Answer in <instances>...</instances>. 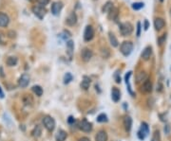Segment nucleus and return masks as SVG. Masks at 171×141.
<instances>
[{
	"label": "nucleus",
	"mask_w": 171,
	"mask_h": 141,
	"mask_svg": "<svg viewBox=\"0 0 171 141\" xmlns=\"http://www.w3.org/2000/svg\"><path fill=\"white\" fill-rule=\"evenodd\" d=\"M133 50V44L130 41H125L122 43L120 47V51L124 56L127 57L130 55V53Z\"/></svg>",
	"instance_id": "1"
},
{
	"label": "nucleus",
	"mask_w": 171,
	"mask_h": 141,
	"mask_svg": "<svg viewBox=\"0 0 171 141\" xmlns=\"http://www.w3.org/2000/svg\"><path fill=\"white\" fill-rule=\"evenodd\" d=\"M120 31L123 36H129L133 31V26L129 22L122 23L120 25Z\"/></svg>",
	"instance_id": "2"
},
{
	"label": "nucleus",
	"mask_w": 171,
	"mask_h": 141,
	"mask_svg": "<svg viewBox=\"0 0 171 141\" xmlns=\"http://www.w3.org/2000/svg\"><path fill=\"white\" fill-rule=\"evenodd\" d=\"M43 125L49 132H52L55 128V120L51 117L46 116L43 117Z\"/></svg>",
	"instance_id": "3"
},
{
	"label": "nucleus",
	"mask_w": 171,
	"mask_h": 141,
	"mask_svg": "<svg viewBox=\"0 0 171 141\" xmlns=\"http://www.w3.org/2000/svg\"><path fill=\"white\" fill-rule=\"evenodd\" d=\"M149 134V128H148V125L146 123V122H143L141 124V127H140V130L138 131V138L140 140H144V138H146Z\"/></svg>",
	"instance_id": "4"
},
{
	"label": "nucleus",
	"mask_w": 171,
	"mask_h": 141,
	"mask_svg": "<svg viewBox=\"0 0 171 141\" xmlns=\"http://www.w3.org/2000/svg\"><path fill=\"white\" fill-rule=\"evenodd\" d=\"M94 37V29L91 26H87L85 32H84V40L86 42H89L90 40H92V38Z\"/></svg>",
	"instance_id": "5"
},
{
	"label": "nucleus",
	"mask_w": 171,
	"mask_h": 141,
	"mask_svg": "<svg viewBox=\"0 0 171 141\" xmlns=\"http://www.w3.org/2000/svg\"><path fill=\"white\" fill-rule=\"evenodd\" d=\"M32 11L39 19H43V17L45 16V14H46V10L44 9V7H42L40 5L34 6L32 8Z\"/></svg>",
	"instance_id": "6"
},
{
	"label": "nucleus",
	"mask_w": 171,
	"mask_h": 141,
	"mask_svg": "<svg viewBox=\"0 0 171 141\" xmlns=\"http://www.w3.org/2000/svg\"><path fill=\"white\" fill-rule=\"evenodd\" d=\"M79 128L81 129L83 132L89 133L91 130H92V124H91L90 122H89L87 119H83L79 124Z\"/></svg>",
	"instance_id": "7"
},
{
	"label": "nucleus",
	"mask_w": 171,
	"mask_h": 141,
	"mask_svg": "<svg viewBox=\"0 0 171 141\" xmlns=\"http://www.w3.org/2000/svg\"><path fill=\"white\" fill-rule=\"evenodd\" d=\"M29 83H30V76L27 73H24L20 78H19L18 84L20 87H22V88H25V87L29 85Z\"/></svg>",
	"instance_id": "8"
},
{
	"label": "nucleus",
	"mask_w": 171,
	"mask_h": 141,
	"mask_svg": "<svg viewBox=\"0 0 171 141\" xmlns=\"http://www.w3.org/2000/svg\"><path fill=\"white\" fill-rule=\"evenodd\" d=\"M62 9H63V3L62 2H60V1L53 2L52 5H51V13L53 15H58Z\"/></svg>",
	"instance_id": "9"
},
{
	"label": "nucleus",
	"mask_w": 171,
	"mask_h": 141,
	"mask_svg": "<svg viewBox=\"0 0 171 141\" xmlns=\"http://www.w3.org/2000/svg\"><path fill=\"white\" fill-rule=\"evenodd\" d=\"M92 56H93V53L89 48H84L81 52V57L84 62H89L92 58Z\"/></svg>",
	"instance_id": "10"
},
{
	"label": "nucleus",
	"mask_w": 171,
	"mask_h": 141,
	"mask_svg": "<svg viewBox=\"0 0 171 141\" xmlns=\"http://www.w3.org/2000/svg\"><path fill=\"white\" fill-rule=\"evenodd\" d=\"M66 23H67V25H68V26H70V27H72V26H74L76 23H77V15H76V13H71L67 17V19H66Z\"/></svg>",
	"instance_id": "11"
},
{
	"label": "nucleus",
	"mask_w": 171,
	"mask_h": 141,
	"mask_svg": "<svg viewBox=\"0 0 171 141\" xmlns=\"http://www.w3.org/2000/svg\"><path fill=\"white\" fill-rule=\"evenodd\" d=\"M9 22H10L9 16H8L6 13H0V27L5 28V27H7L8 25H9Z\"/></svg>",
	"instance_id": "12"
},
{
	"label": "nucleus",
	"mask_w": 171,
	"mask_h": 141,
	"mask_svg": "<svg viewBox=\"0 0 171 141\" xmlns=\"http://www.w3.org/2000/svg\"><path fill=\"white\" fill-rule=\"evenodd\" d=\"M165 26V22L163 18H156L154 20V27L156 30H161Z\"/></svg>",
	"instance_id": "13"
},
{
	"label": "nucleus",
	"mask_w": 171,
	"mask_h": 141,
	"mask_svg": "<svg viewBox=\"0 0 171 141\" xmlns=\"http://www.w3.org/2000/svg\"><path fill=\"white\" fill-rule=\"evenodd\" d=\"M131 74H132L131 71L127 72V73L125 74V84H127V90H128L129 94H130L131 96H135V93L132 91V88H131V86H130V83H129V78H130Z\"/></svg>",
	"instance_id": "14"
},
{
	"label": "nucleus",
	"mask_w": 171,
	"mask_h": 141,
	"mask_svg": "<svg viewBox=\"0 0 171 141\" xmlns=\"http://www.w3.org/2000/svg\"><path fill=\"white\" fill-rule=\"evenodd\" d=\"M142 90L144 91V92H146V93L151 92V91H152V83L150 82V80L146 79V81L144 82L143 86H142Z\"/></svg>",
	"instance_id": "15"
},
{
	"label": "nucleus",
	"mask_w": 171,
	"mask_h": 141,
	"mask_svg": "<svg viewBox=\"0 0 171 141\" xmlns=\"http://www.w3.org/2000/svg\"><path fill=\"white\" fill-rule=\"evenodd\" d=\"M151 55H152V47H146L142 52V58L146 61L149 59Z\"/></svg>",
	"instance_id": "16"
},
{
	"label": "nucleus",
	"mask_w": 171,
	"mask_h": 141,
	"mask_svg": "<svg viewBox=\"0 0 171 141\" xmlns=\"http://www.w3.org/2000/svg\"><path fill=\"white\" fill-rule=\"evenodd\" d=\"M120 98H121L120 91L118 90L116 87H113L112 91H111V98H112V101L114 102H118L120 101Z\"/></svg>",
	"instance_id": "17"
},
{
	"label": "nucleus",
	"mask_w": 171,
	"mask_h": 141,
	"mask_svg": "<svg viewBox=\"0 0 171 141\" xmlns=\"http://www.w3.org/2000/svg\"><path fill=\"white\" fill-rule=\"evenodd\" d=\"M124 126L127 132H130L132 126V119L130 117H125L124 119Z\"/></svg>",
	"instance_id": "18"
},
{
	"label": "nucleus",
	"mask_w": 171,
	"mask_h": 141,
	"mask_svg": "<svg viewBox=\"0 0 171 141\" xmlns=\"http://www.w3.org/2000/svg\"><path fill=\"white\" fill-rule=\"evenodd\" d=\"M66 138H67V133L64 130H58L57 134L55 135L56 141H65Z\"/></svg>",
	"instance_id": "19"
},
{
	"label": "nucleus",
	"mask_w": 171,
	"mask_h": 141,
	"mask_svg": "<svg viewBox=\"0 0 171 141\" xmlns=\"http://www.w3.org/2000/svg\"><path fill=\"white\" fill-rule=\"evenodd\" d=\"M96 141H106L108 140V135L105 131H99L98 134L96 135V138H95Z\"/></svg>",
	"instance_id": "20"
},
{
	"label": "nucleus",
	"mask_w": 171,
	"mask_h": 141,
	"mask_svg": "<svg viewBox=\"0 0 171 141\" xmlns=\"http://www.w3.org/2000/svg\"><path fill=\"white\" fill-rule=\"evenodd\" d=\"M118 9L115 7H112V9L108 11V19L110 20H116L118 17Z\"/></svg>",
	"instance_id": "21"
},
{
	"label": "nucleus",
	"mask_w": 171,
	"mask_h": 141,
	"mask_svg": "<svg viewBox=\"0 0 171 141\" xmlns=\"http://www.w3.org/2000/svg\"><path fill=\"white\" fill-rule=\"evenodd\" d=\"M89 85H90V79L87 77V76H84L83 81L81 82V87L84 90H87V89H89Z\"/></svg>",
	"instance_id": "22"
},
{
	"label": "nucleus",
	"mask_w": 171,
	"mask_h": 141,
	"mask_svg": "<svg viewBox=\"0 0 171 141\" xmlns=\"http://www.w3.org/2000/svg\"><path fill=\"white\" fill-rule=\"evenodd\" d=\"M73 49H74V43L72 40H70L67 42V50H68V53L70 57L72 56V52H73Z\"/></svg>",
	"instance_id": "23"
},
{
	"label": "nucleus",
	"mask_w": 171,
	"mask_h": 141,
	"mask_svg": "<svg viewBox=\"0 0 171 141\" xmlns=\"http://www.w3.org/2000/svg\"><path fill=\"white\" fill-rule=\"evenodd\" d=\"M108 38H109V42H110V44H111L112 47H118V40L112 32L108 33Z\"/></svg>",
	"instance_id": "24"
},
{
	"label": "nucleus",
	"mask_w": 171,
	"mask_h": 141,
	"mask_svg": "<svg viewBox=\"0 0 171 141\" xmlns=\"http://www.w3.org/2000/svg\"><path fill=\"white\" fill-rule=\"evenodd\" d=\"M32 91L34 92V94H36V96L41 97L43 95V88L39 85H34L32 86Z\"/></svg>",
	"instance_id": "25"
},
{
	"label": "nucleus",
	"mask_w": 171,
	"mask_h": 141,
	"mask_svg": "<svg viewBox=\"0 0 171 141\" xmlns=\"http://www.w3.org/2000/svg\"><path fill=\"white\" fill-rule=\"evenodd\" d=\"M6 63L9 66H14L17 64V58H15V57H9L7 59Z\"/></svg>",
	"instance_id": "26"
},
{
	"label": "nucleus",
	"mask_w": 171,
	"mask_h": 141,
	"mask_svg": "<svg viewBox=\"0 0 171 141\" xmlns=\"http://www.w3.org/2000/svg\"><path fill=\"white\" fill-rule=\"evenodd\" d=\"M108 116L106 115V114H100L98 117H97V122H100V123H103V122H108Z\"/></svg>",
	"instance_id": "27"
},
{
	"label": "nucleus",
	"mask_w": 171,
	"mask_h": 141,
	"mask_svg": "<svg viewBox=\"0 0 171 141\" xmlns=\"http://www.w3.org/2000/svg\"><path fill=\"white\" fill-rule=\"evenodd\" d=\"M112 7H113L112 2L111 1H108L105 4V6L103 7V11H104V13H108V11L112 9Z\"/></svg>",
	"instance_id": "28"
},
{
	"label": "nucleus",
	"mask_w": 171,
	"mask_h": 141,
	"mask_svg": "<svg viewBox=\"0 0 171 141\" xmlns=\"http://www.w3.org/2000/svg\"><path fill=\"white\" fill-rule=\"evenodd\" d=\"M146 80V75L144 72H140V73L137 75V82H144Z\"/></svg>",
	"instance_id": "29"
},
{
	"label": "nucleus",
	"mask_w": 171,
	"mask_h": 141,
	"mask_svg": "<svg viewBox=\"0 0 171 141\" xmlns=\"http://www.w3.org/2000/svg\"><path fill=\"white\" fill-rule=\"evenodd\" d=\"M72 79H73V77H72V75L70 73L65 74V76H64V83H65V84H68V83H70L72 81Z\"/></svg>",
	"instance_id": "30"
},
{
	"label": "nucleus",
	"mask_w": 171,
	"mask_h": 141,
	"mask_svg": "<svg viewBox=\"0 0 171 141\" xmlns=\"http://www.w3.org/2000/svg\"><path fill=\"white\" fill-rule=\"evenodd\" d=\"M144 4L142 3V2H136V3H133L132 4V9L135 10H141L142 8H144Z\"/></svg>",
	"instance_id": "31"
},
{
	"label": "nucleus",
	"mask_w": 171,
	"mask_h": 141,
	"mask_svg": "<svg viewBox=\"0 0 171 141\" xmlns=\"http://www.w3.org/2000/svg\"><path fill=\"white\" fill-rule=\"evenodd\" d=\"M41 127L39 126V125H37V126L34 128V130H33V132H32V134H33V135L34 136H36V138H38L40 135H41Z\"/></svg>",
	"instance_id": "32"
},
{
	"label": "nucleus",
	"mask_w": 171,
	"mask_h": 141,
	"mask_svg": "<svg viewBox=\"0 0 171 141\" xmlns=\"http://www.w3.org/2000/svg\"><path fill=\"white\" fill-rule=\"evenodd\" d=\"M166 39V34H163L162 37H160L158 39V43H159V45H162L163 43H165V41Z\"/></svg>",
	"instance_id": "33"
},
{
	"label": "nucleus",
	"mask_w": 171,
	"mask_h": 141,
	"mask_svg": "<svg viewBox=\"0 0 171 141\" xmlns=\"http://www.w3.org/2000/svg\"><path fill=\"white\" fill-rule=\"evenodd\" d=\"M49 2V0H37V3L42 7H45L46 5H48Z\"/></svg>",
	"instance_id": "34"
},
{
	"label": "nucleus",
	"mask_w": 171,
	"mask_h": 141,
	"mask_svg": "<svg viewBox=\"0 0 171 141\" xmlns=\"http://www.w3.org/2000/svg\"><path fill=\"white\" fill-rule=\"evenodd\" d=\"M136 34H137V36H140V34H141V23L140 22L137 23V32H136Z\"/></svg>",
	"instance_id": "35"
},
{
	"label": "nucleus",
	"mask_w": 171,
	"mask_h": 141,
	"mask_svg": "<svg viewBox=\"0 0 171 141\" xmlns=\"http://www.w3.org/2000/svg\"><path fill=\"white\" fill-rule=\"evenodd\" d=\"M114 78H115V81L117 83H120L121 82V77L119 76V74H118V72H116L115 76H114Z\"/></svg>",
	"instance_id": "36"
},
{
	"label": "nucleus",
	"mask_w": 171,
	"mask_h": 141,
	"mask_svg": "<svg viewBox=\"0 0 171 141\" xmlns=\"http://www.w3.org/2000/svg\"><path fill=\"white\" fill-rule=\"evenodd\" d=\"M68 123H70V124H72V123H74L75 122V119H74V117H68Z\"/></svg>",
	"instance_id": "37"
},
{
	"label": "nucleus",
	"mask_w": 171,
	"mask_h": 141,
	"mask_svg": "<svg viewBox=\"0 0 171 141\" xmlns=\"http://www.w3.org/2000/svg\"><path fill=\"white\" fill-rule=\"evenodd\" d=\"M169 132H170V126H169V125H166V126L165 127V133L168 135Z\"/></svg>",
	"instance_id": "38"
},
{
	"label": "nucleus",
	"mask_w": 171,
	"mask_h": 141,
	"mask_svg": "<svg viewBox=\"0 0 171 141\" xmlns=\"http://www.w3.org/2000/svg\"><path fill=\"white\" fill-rule=\"evenodd\" d=\"M144 29H146V30L148 28H149V23H148L147 20L144 21Z\"/></svg>",
	"instance_id": "39"
},
{
	"label": "nucleus",
	"mask_w": 171,
	"mask_h": 141,
	"mask_svg": "<svg viewBox=\"0 0 171 141\" xmlns=\"http://www.w3.org/2000/svg\"><path fill=\"white\" fill-rule=\"evenodd\" d=\"M79 141H90V140H89V138H82Z\"/></svg>",
	"instance_id": "40"
},
{
	"label": "nucleus",
	"mask_w": 171,
	"mask_h": 141,
	"mask_svg": "<svg viewBox=\"0 0 171 141\" xmlns=\"http://www.w3.org/2000/svg\"><path fill=\"white\" fill-rule=\"evenodd\" d=\"M0 98H4V94H3V91H2V89H1V87H0Z\"/></svg>",
	"instance_id": "41"
},
{
	"label": "nucleus",
	"mask_w": 171,
	"mask_h": 141,
	"mask_svg": "<svg viewBox=\"0 0 171 141\" xmlns=\"http://www.w3.org/2000/svg\"><path fill=\"white\" fill-rule=\"evenodd\" d=\"M160 1H161V2H163V0H160Z\"/></svg>",
	"instance_id": "42"
},
{
	"label": "nucleus",
	"mask_w": 171,
	"mask_h": 141,
	"mask_svg": "<svg viewBox=\"0 0 171 141\" xmlns=\"http://www.w3.org/2000/svg\"><path fill=\"white\" fill-rule=\"evenodd\" d=\"M170 16H171V9H170Z\"/></svg>",
	"instance_id": "43"
},
{
	"label": "nucleus",
	"mask_w": 171,
	"mask_h": 141,
	"mask_svg": "<svg viewBox=\"0 0 171 141\" xmlns=\"http://www.w3.org/2000/svg\"><path fill=\"white\" fill-rule=\"evenodd\" d=\"M152 141H155V139H152Z\"/></svg>",
	"instance_id": "44"
},
{
	"label": "nucleus",
	"mask_w": 171,
	"mask_h": 141,
	"mask_svg": "<svg viewBox=\"0 0 171 141\" xmlns=\"http://www.w3.org/2000/svg\"></svg>",
	"instance_id": "45"
}]
</instances>
